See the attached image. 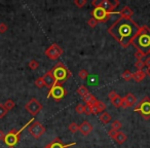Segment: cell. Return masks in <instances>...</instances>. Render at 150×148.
Segmentation results:
<instances>
[{"label": "cell", "mask_w": 150, "mask_h": 148, "mask_svg": "<svg viewBox=\"0 0 150 148\" xmlns=\"http://www.w3.org/2000/svg\"><path fill=\"white\" fill-rule=\"evenodd\" d=\"M82 100L86 102V104L90 105V106H95L96 103H97V101H98L96 99V97H95L93 94H91V93H88L86 96L82 97Z\"/></svg>", "instance_id": "17"}, {"label": "cell", "mask_w": 150, "mask_h": 148, "mask_svg": "<svg viewBox=\"0 0 150 148\" xmlns=\"http://www.w3.org/2000/svg\"><path fill=\"white\" fill-rule=\"evenodd\" d=\"M28 132L31 134V136L34 139L38 140L44 133H45V127L40 123L39 121H33L31 125L28 127Z\"/></svg>", "instance_id": "7"}, {"label": "cell", "mask_w": 150, "mask_h": 148, "mask_svg": "<svg viewBox=\"0 0 150 148\" xmlns=\"http://www.w3.org/2000/svg\"><path fill=\"white\" fill-rule=\"evenodd\" d=\"M108 98L110 99L111 103H112V104L114 105L116 108L121 107V105H122V98H121V97L119 96L116 92H114V91H111V92L108 94Z\"/></svg>", "instance_id": "13"}, {"label": "cell", "mask_w": 150, "mask_h": 148, "mask_svg": "<svg viewBox=\"0 0 150 148\" xmlns=\"http://www.w3.org/2000/svg\"><path fill=\"white\" fill-rule=\"evenodd\" d=\"M93 131V127L88 121H83L81 125H79V132L83 136H88Z\"/></svg>", "instance_id": "16"}, {"label": "cell", "mask_w": 150, "mask_h": 148, "mask_svg": "<svg viewBox=\"0 0 150 148\" xmlns=\"http://www.w3.org/2000/svg\"><path fill=\"white\" fill-rule=\"evenodd\" d=\"M134 57H135L136 59H137V61H142V59L143 58H145V55L143 54V52H135V55H134Z\"/></svg>", "instance_id": "36"}, {"label": "cell", "mask_w": 150, "mask_h": 148, "mask_svg": "<svg viewBox=\"0 0 150 148\" xmlns=\"http://www.w3.org/2000/svg\"><path fill=\"white\" fill-rule=\"evenodd\" d=\"M127 135H125V133H122V132H118V134L116 135V137L114 138L115 142H116L117 144H119V145H121V144H123L125 141H127Z\"/></svg>", "instance_id": "21"}, {"label": "cell", "mask_w": 150, "mask_h": 148, "mask_svg": "<svg viewBox=\"0 0 150 148\" xmlns=\"http://www.w3.org/2000/svg\"><path fill=\"white\" fill-rule=\"evenodd\" d=\"M132 44L145 56L150 55V29L147 26H141V31L134 38Z\"/></svg>", "instance_id": "2"}, {"label": "cell", "mask_w": 150, "mask_h": 148, "mask_svg": "<svg viewBox=\"0 0 150 148\" xmlns=\"http://www.w3.org/2000/svg\"><path fill=\"white\" fill-rule=\"evenodd\" d=\"M145 76H146V73H145V71H143V70H138V71H136L135 73H133V79L135 80L136 82L142 81V80L145 78Z\"/></svg>", "instance_id": "19"}, {"label": "cell", "mask_w": 150, "mask_h": 148, "mask_svg": "<svg viewBox=\"0 0 150 148\" xmlns=\"http://www.w3.org/2000/svg\"><path fill=\"white\" fill-rule=\"evenodd\" d=\"M3 106L5 107V109H6L7 111H9V110H11V109L15 108L16 104H15V102L11 100V99H9V100L5 101V102L3 103Z\"/></svg>", "instance_id": "22"}, {"label": "cell", "mask_w": 150, "mask_h": 148, "mask_svg": "<svg viewBox=\"0 0 150 148\" xmlns=\"http://www.w3.org/2000/svg\"><path fill=\"white\" fill-rule=\"evenodd\" d=\"M144 64H145V66L147 67L148 70H150V57L146 58V60L144 61Z\"/></svg>", "instance_id": "40"}, {"label": "cell", "mask_w": 150, "mask_h": 148, "mask_svg": "<svg viewBox=\"0 0 150 148\" xmlns=\"http://www.w3.org/2000/svg\"><path fill=\"white\" fill-rule=\"evenodd\" d=\"M75 111H76L77 113H79V114H82V113H84V105L77 104V106L75 107Z\"/></svg>", "instance_id": "34"}, {"label": "cell", "mask_w": 150, "mask_h": 148, "mask_svg": "<svg viewBox=\"0 0 150 148\" xmlns=\"http://www.w3.org/2000/svg\"><path fill=\"white\" fill-rule=\"evenodd\" d=\"M68 129H69V131H70L71 133L74 134V133H76L77 131H79V125H78L76 123H71L70 125H69Z\"/></svg>", "instance_id": "24"}, {"label": "cell", "mask_w": 150, "mask_h": 148, "mask_svg": "<svg viewBox=\"0 0 150 148\" xmlns=\"http://www.w3.org/2000/svg\"><path fill=\"white\" fill-rule=\"evenodd\" d=\"M135 67L138 69V70H143V68L145 67V64H144L143 60H142V61H137V62L135 63Z\"/></svg>", "instance_id": "35"}, {"label": "cell", "mask_w": 150, "mask_h": 148, "mask_svg": "<svg viewBox=\"0 0 150 148\" xmlns=\"http://www.w3.org/2000/svg\"><path fill=\"white\" fill-rule=\"evenodd\" d=\"M88 25L90 26L91 28H95L97 25H98V21H97L96 19H94V18H91L90 20L88 21Z\"/></svg>", "instance_id": "33"}, {"label": "cell", "mask_w": 150, "mask_h": 148, "mask_svg": "<svg viewBox=\"0 0 150 148\" xmlns=\"http://www.w3.org/2000/svg\"><path fill=\"white\" fill-rule=\"evenodd\" d=\"M99 119H100V121H102V123H104V125H107V123L111 121V119H112V116L110 115V113L104 111V112L101 113V115L99 116Z\"/></svg>", "instance_id": "20"}, {"label": "cell", "mask_w": 150, "mask_h": 148, "mask_svg": "<svg viewBox=\"0 0 150 148\" xmlns=\"http://www.w3.org/2000/svg\"><path fill=\"white\" fill-rule=\"evenodd\" d=\"M35 86H37L38 89H42L43 86H45V84H44V81H43V79H42V77H38L37 79L35 80Z\"/></svg>", "instance_id": "30"}, {"label": "cell", "mask_w": 150, "mask_h": 148, "mask_svg": "<svg viewBox=\"0 0 150 148\" xmlns=\"http://www.w3.org/2000/svg\"><path fill=\"white\" fill-rule=\"evenodd\" d=\"M96 106L98 107V109H99V111L100 112H102V111H105L106 110V108H107V105L105 104L103 101H97V103H96Z\"/></svg>", "instance_id": "26"}, {"label": "cell", "mask_w": 150, "mask_h": 148, "mask_svg": "<svg viewBox=\"0 0 150 148\" xmlns=\"http://www.w3.org/2000/svg\"><path fill=\"white\" fill-rule=\"evenodd\" d=\"M7 25L4 23H0V33H4V32L7 31Z\"/></svg>", "instance_id": "38"}, {"label": "cell", "mask_w": 150, "mask_h": 148, "mask_svg": "<svg viewBox=\"0 0 150 148\" xmlns=\"http://www.w3.org/2000/svg\"><path fill=\"white\" fill-rule=\"evenodd\" d=\"M98 113H100L98 107H97L96 105H95V106H92V114H98Z\"/></svg>", "instance_id": "41"}, {"label": "cell", "mask_w": 150, "mask_h": 148, "mask_svg": "<svg viewBox=\"0 0 150 148\" xmlns=\"http://www.w3.org/2000/svg\"><path fill=\"white\" fill-rule=\"evenodd\" d=\"M50 71H52V75L56 79V82L60 84H64L71 75V72L69 71V69L63 63H58Z\"/></svg>", "instance_id": "3"}, {"label": "cell", "mask_w": 150, "mask_h": 148, "mask_svg": "<svg viewBox=\"0 0 150 148\" xmlns=\"http://www.w3.org/2000/svg\"><path fill=\"white\" fill-rule=\"evenodd\" d=\"M100 2H101V1H97V0H93V1H92V5H94L95 7H98V6H100Z\"/></svg>", "instance_id": "42"}, {"label": "cell", "mask_w": 150, "mask_h": 148, "mask_svg": "<svg viewBox=\"0 0 150 148\" xmlns=\"http://www.w3.org/2000/svg\"><path fill=\"white\" fill-rule=\"evenodd\" d=\"M119 2L118 1H114V2H111L109 0H102L100 2V7H102L103 9L107 11L109 13H113V11L118 6Z\"/></svg>", "instance_id": "11"}, {"label": "cell", "mask_w": 150, "mask_h": 148, "mask_svg": "<svg viewBox=\"0 0 150 148\" xmlns=\"http://www.w3.org/2000/svg\"><path fill=\"white\" fill-rule=\"evenodd\" d=\"M75 144H76L75 142L70 143V144H64L60 138L57 137L54 141L50 142V144H47V145H46L44 148H70L71 146H74Z\"/></svg>", "instance_id": "12"}, {"label": "cell", "mask_w": 150, "mask_h": 148, "mask_svg": "<svg viewBox=\"0 0 150 148\" xmlns=\"http://www.w3.org/2000/svg\"><path fill=\"white\" fill-rule=\"evenodd\" d=\"M34 121V119H30L29 121H28L27 123H26L25 125H24L23 127H22L21 130H19V131H16V130H11L9 133H7L6 135H5V138H4V143L6 144L8 147H15L16 145H17L18 143H19L20 141V135H21L22 131H24V130L26 129V127H28V125H30V123H32Z\"/></svg>", "instance_id": "4"}, {"label": "cell", "mask_w": 150, "mask_h": 148, "mask_svg": "<svg viewBox=\"0 0 150 148\" xmlns=\"http://www.w3.org/2000/svg\"><path fill=\"white\" fill-rule=\"evenodd\" d=\"M78 76H79L81 79H86L88 77V72L86 69H81V70L78 72Z\"/></svg>", "instance_id": "29"}, {"label": "cell", "mask_w": 150, "mask_h": 148, "mask_svg": "<svg viewBox=\"0 0 150 148\" xmlns=\"http://www.w3.org/2000/svg\"><path fill=\"white\" fill-rule=\"evenodd\" d=\"M8 111L5 109V107L3 106V104H0V118H3L5 115L7 114Z\"/></svg>", "instance_id": "32"}, {"label": "cell", "mask_w": 150, "mask_h": 148, "mask_svg": "<svg viewBox=\"0 0 150 148\" xmlns=\"http://www.w3.org/2000/svg\"><path fill=\"white\" fill-rule=\"evenodd\" d=\"M44 54L50 60H58L63 55V50L57 43H52L50 47L46 48Z\"/></svg>", "instance_id": "8"}, {"label": "cell", "mask_w": 150, "mask_h": 148, "mask_svg": "<svg viewBox=\"0 0 150 148\" xmlns=\"http://www.w3.org/2000/svg\"><path fill=\"white\" fill-rule=\"evenodd\" d=\"M84 113H86V115L92 114V106H90V105H88V104L84 105Z\"/></svg>", "instance_id": "39"}, {"label": "cell", "mask_w": 150, "mask_h": 148, "mask_svg": "<svg viewBox=\"0 0 150 148\" xmlns=\"http://www.w3.org/2000/svg\"><path fill=\"white\" fill-rule=\"evenodd\" d=\"M111 127H112L113 130L119 131V130L122 127V123H121L119 120H114V121H112V123H111Z\"/></svg>", "instance_id": "27"}, {"label": "cell", "mask_w": 150, "mask_h": 148, "mask_svg": "<svg viewBox=\"0 0 150 148\" xmlns=\"http://www.w3.org/2000/svg\"><path fill=\"white\" fill-rule=\"evenodd\" d=\"M38 66H39V63L36 60H31L29 62V68L31 69V70H36V69L38 68Z\"/></svg>", "instance_id": "28"}, {"label": "cell", "mask_w": 150, "mask_h": 148, "mask_svg": "<svg viewBox=\"0 0 150 148\" xmlns=\"http://www.w3.org/2000/svg\"><path fill=\"white\" fill-rule=\"evenodd\" d=\"M4 138H5V134L3 133V131L0 130V141H4Z\"/></svg>", "instance_id": "43"}, {"label": "cell", "mask_w": 150, "mask_h": 148, "mask_svg": "<svg viewBox=\"0 0 150 148\" xmlns=\"http://www.w3.org/2000/svg\"><path fill=\"white\" fill-rule=\"evenodd\" d=\"M141 31V26H139L132 19L119 17L110 27L108 28V33L120 44L122 47H127L134 38Z\"/></svg>", "instance_id": "1"}, {"label": "cell", "mask_w": 150, "mask_h": 148, "mask_svg": "<svg viewBox=\"0 0 150 148\" xmlns=\"http://www.w3.org/2000/svg\"><path fill=\"white\" fill-rule=\"evenodd\" d=\"M121 76H122V78L125 81H129L131 79H133V73L129 70H125V72L121 74Z\"/></svg>", "instance_id": "23"}, {"label": "cell", "mask_w": 150, "mask_h": 148, "mask_svg": "<svg viewBox=\"0 0 150 148\" xmlns=\"http://www.w3.org/2000/svg\"><path fill=\"white\" fill-rule=\"evenodd\" d=\"M74 4L79 8H82L84 5H86V0H74Z\"/></svg>", "instance_id": "31"}, {"label": "cell", "mask_w": 150, "mask_h": 148, "mask_svg": "<svg viewBox=\"0 0 150 148\" xmlns=\"http://www.w3.org/2000/svg\"><path fill=\"white\" fill-rule=\"evenodd\" d=\"M118 132L119 131H116V130H113V129H111V130H109V132H108V135L110 136L111 138H113L114 139L115 137H116V135L118 134Z\"/></svg>", "instance_id": "37"}, {"label": "cell", "mask_w": 150, "mask_h": 148, "mask_svg": "<svg viewBox=\"0 0 150 148\" xmlns=\"http://www.w3.org/2000/svg\"><path fill=\"white\" fill-rule=\"evenodd\" d=\"M135 112H139L141 116L145 120H148L150 118V98L149 97H144L140 102L139 106L134 109Z\"/></svg>", "instance_id": "5"}, {"label": "cell", "mask_w": 150, "mask_h": 148, "mask_svg": "<svg viewBox=\"0 0 150 148\" xmlns=\"http://www.w3.org/2000/svg\"><path fill=\"white\" fill-rule=\"evenodd\" d=\"M65 96H66V90L63 88L62 84H57V82H56V84L50 89V92H48V94H47V98L52 97V99H54L56 102L61 101Z\"/></svg>", "instance_id": "6"}, {"label": "cell", "mask_w": 150, "mask_h": 148, "mask_svg": "<svg viewBox=\"0 0 150 148\" xmlns=\"http://www.w3.org/2000/svg\"><path fill=\"white\" fill-rule=\"evenodd\" d=\"M136 101H137V98H136L132 93H129L125 98H122V105H121V108H127V107L134 106Z\"/></svg>", "instance_id": "15"}, {"label": "cell", "mask_w": 150, "mask_h": 148, "mask_svg": "<svg viewBox=\"0 0 150 148\" xmlns=\"http://www.w3.org/2000/svg\"><path fill=\"white\" fill-rule=\"evenodd\" d=\"M118 15H120L121 18H125V19H132V16H133V11H132L129 6H125L120 11H119Z\"/></svg>", "instance_id": "18"}, {"label": "cell", "mask_w": 150, "mask_h": 148, "mask_svg": "<svg viewBox=\"0 0 150 148\" xmlns=\"http://www.w3.org/2000/svg\"><path fill=\"white\" fill-rule=\"evenodd\" d=\"M42 79H43L45 86L50 89V90L54 86V84H56V79H54V75H52V71H50V70L47 71V72H46L45 74L42 76Z\"/></svg>", "instance_id": "14"}, {"label": "cell", "mask_w": 150, "mask_h": 148, "mask_svg": "<svg viewBox=\"0 0 150 148\" xmlns=\"http://www.w3.org/2000/svg\"><path fill=\"white\" fill-rule=\"evenodd\" d=\"M25 108L30 114L35 116V115L42 109V105L40 104V103L38 102V100H36L35 98H32L31 100L25 105Z\"/></svg>", "instance_id": "10"}, {"label": "cell", "mask_w": 150, "mask_h": 148, "mask_svg": "<svg viewBox=\"0 0 150 148\" xmlns=\"http://www.w3.org/2000/svg\"><path fill=\"white\" fill-rule=\"evenodd\" d=\"M77 93H78V95H80L81 97H84L88 93V88H86V86H80L79 88L77 89Z\"/></svg>", "instance_id": "25"}, {"label": "cell", "mask_w": 150, "mask_h": 148, "mask_svg": "<svg viewBox=\"0 0 150 148\" xmlns=\"http://www.w3.org/2000/svg\"><path fill=\"white\" fill-rule=\"evenodd\" d=\"M113 13H107L105 9H103L102 7L98 6V7H94V9L92 11V16L94 19H96L98 22H107L111 15Z\"/></svg>", "instance_id": "9"}]
</instances>
